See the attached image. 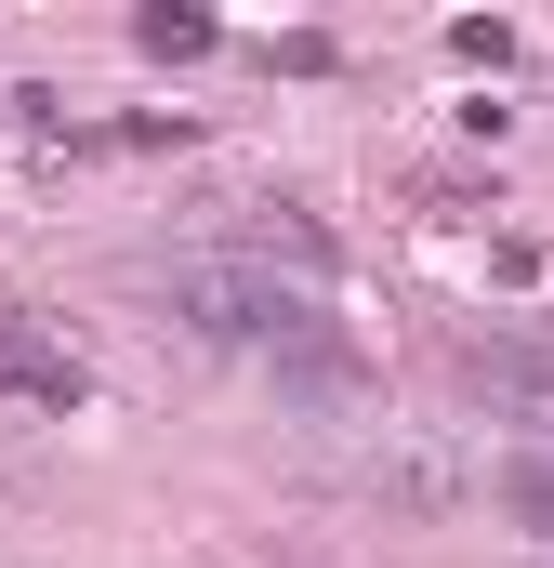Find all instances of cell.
Listing matches in <instances>:
<instances>
[{
	"mask_svg": "<svg viewBox=\"0 0 554 568\" xmlns=\"http://www.w3.org/2000/svg\"><path fill=\"white\" fill-rule=\"evenodd\" d=\"M145 53H212V13H172V0H158V13H145Z\"/></svg>",
	"mask_w": 554,
	"mask_h": 568,
	"instance_id": "cell-4",
	"label": "cell"
},
{
	"mask_svg": "<svg viewBox=\"0 0 554 568\" xmlns=\"http://www.w3.org/2000/svg\"><path fill=\"white\" fill-rule=\"evenodd\" d=\"M158 291H172L212 344H304V331H330V317H317V291H277L265 265H172Z\"/></svg>",
	"mask_w": 554,
	"mask_h": 568,
	"instance_id": "cell-1",
	"label": "cell"
},
{
	"mask_svg": "<svg viewBox=\"0 0 554 568\" xmlns=\"http://www.w3.org/2000/svg\"><path fill=\"white\" fill-rule=\"evenodd\" d=\"M502 503H515L529 529H554V463H502Z\"/></svg>",
	"mask_w": 554,
	"mask_h": 568,
	"instance_id": "cell-3",
	"label": "cell"
},
{
	"mask_svg": "<svg viewBox=\"0 0 554 568\" xmlns=\"http://www.w3.org/2000/svg\"><path fill=\"white\" fill-rule=\"evenodd\" d=\"M462 384H475L489 410H515V424H554V357H542V344H515V331L462 344Z\"/></svg>",
	"mask_w": 554,
	"mask_h": 568,
	"instance_id": "cell-2",
	"label": "cell"
}]
</instances>
